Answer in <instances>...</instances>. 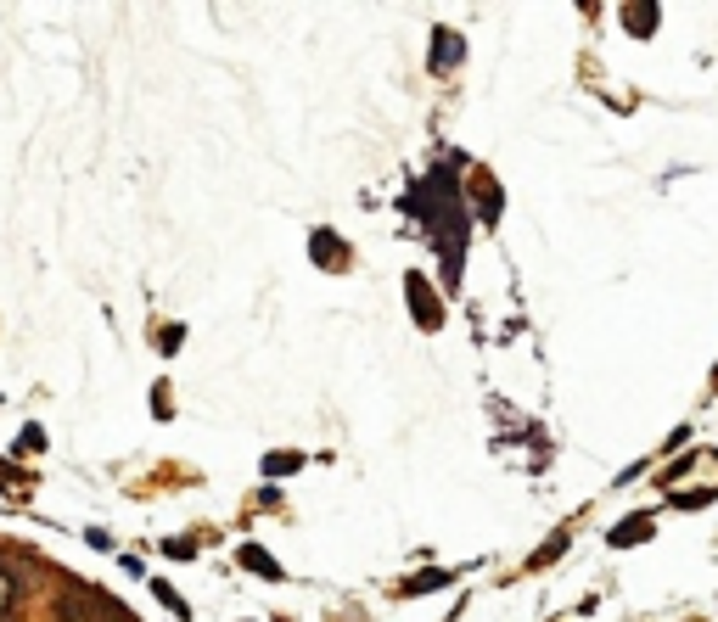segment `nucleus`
Returning a JSON list of instances; mask_svg holds the SVG:
<instances>
[{"label":"nucleus","instance_id":"obj_1","mask_svg":"<svg viewBox=\"0 0 718 622\" xmlns=\"http://www.w3.org/2000/svg\"><path fill=\"white\" fill-rule=\"evenodd\" d=\"M645 533H651V516H629V528H612L606 538H612L617 549H623V544H640Z\"/></svg>","mask_w":718,"mask_h":622},{"label":"nucleus","instance_id":"obj_2","mask_svg":"<svg viewBox=\"0 0 718 622\" xmlns=\"http://www.w3.org/2000/svg\"><path fill=\"white\" fill-rule=\"evenodd\" d=\"M242 561H247V567H253V572H258V578H281V567H275V561H270V555H264V549H253V544H247V549H242Z\"/></svg>","mask_w":718,"mask_h":622},{"label":"nucleus","instance_id":"obj_3","mask_svg":"<svg viewBox=\"0 0 718 622\" xmlns=\"http://www.w3.org/2000/svg\"><path fill=\"white\" fill-rule=\"evenodd\" d=\"M629 23H634V35H651V28H657V12H645V6H634V12H629Z\"/></svg>","mask_w":718,"mask_h":622},{"label":"nucleus","instance_id":"obj_4","mask_svg":"<svg viewBox=\"0 0 718 622\" xmlns=\"http://www.w3.org/2000/svg\"><path fill=\"white\" fill-rule=\"evenodd\" d=\"M152 595H157V600H163V606H175V611H185V600H180V595H175V588H169V583H152Z\"/></svg>","mask_w":718,"mask_h":622},{"label":"nucleus","instance_id":"obj_5","mask_svg":"<svg viewBox=\"0 0 718 622\" xmlns=\"http://www.w3.org/2000/svg\"><path fill=\"white\" fill-rule=\"evenodd\" d=\"M461 56V40H449V35H438V62H454Z\"/></svg>","mask_w":718,"mask_h":622},{"label":"nucleus","instance_id":"obj_6","mask_svg":"<svg viewBox=\"0 0 718 622\" xmlns=\"http://www.w3.org/2000/svg\"><path fill=\"white\" fill-rule=\"evenodd\" d=\"M298 466V454H275V460H264V471H292Z\"/></svg>","mask_w":718,"mask_h":622}]
</instances>
